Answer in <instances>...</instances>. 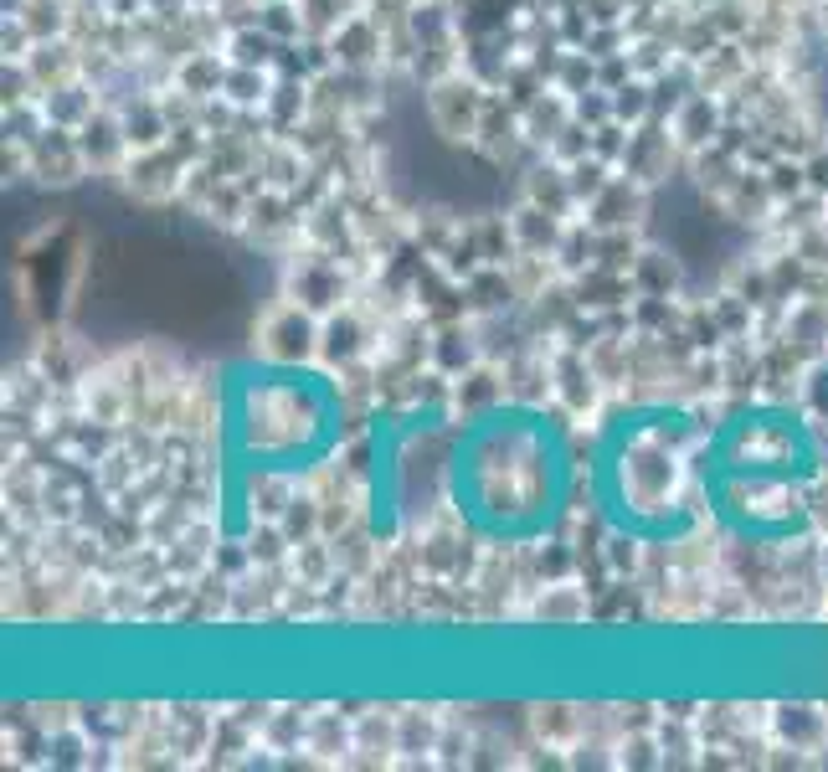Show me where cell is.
<instances>
[{
    "mask_svg": "<svg viewBox=\"0 0 828 772\" xmlns=\"http://www.w3.org/2000/svg\"><path fill=\"white\" fill-rule=\"evenodd\" d=\"M576 443L546 407L499 402L448 438V505L489 546H540L576 500Z\"/></svg>",
    "mask_w": 828,
    "mask_h": 772,
    "instance_id": "6da1fadb",
    "label": "cell"
},
{
    "mask_svg": "<svg viewBox=\"0 0 828 772\" xmlns=\"http://www.w3.org/2000/svg\"><path fill=\"white\" fill-rule=\"evenodd\" d=\"M823 443L787 402H746L705 433L700 500L736 546L787 551L813 531Z\"/></svg>",
    "mask_w": 828,
    "mask_h": 772,
    "instance_id": "7a4b0ae2",
    "label": "cell"
},
{
    "mask_svg": "<svg viewBox=\"0 0 828 772\" xmlns=\"http://www.w3.org/2000/svg\"><path fill=\"white\" fill-rule=\"evenodd\" d=\"M710 423L674 402L618 407L587 448V505L618 541L669 551L700 531V453Z\"/></svg>",
    "mask_w": 828,
    "mask_h": 772,
    "instance_id": "3957f363",
    "label": "cell"
},
{
    "mask_svg": "<svg viewBox=\"0 0 828 772\" xmlns=\"http://www.w3.org/2000/svg\"><path fill=\"white\" fill-rule=\"evenodd\" d=\"M345 443V392L314 366L232 361L216 381V464H222L227 531H242L237 505L263 479L324 469Z\"/></svg>",
    "mask_w": 828,
    "mask_h": 772,
    "instance_id": "277c9868",
    "label": "cell"
},
{
    "mask_svg": "<svg viewBox=\"0 0 828 772\" xmlns=\"http://www.w3.org/2000/svg\"><path fill=\"white\" fill-rule=\"evenodd\" d=\"M443 407H386L366 417V515L376 541H402L432 500H448Z\"/></svg>",
    "mask_w": 828,
    "mask_h": 772,
    "instance_id": "5b68a950",
    "label": "cell"
}]
</instances>
